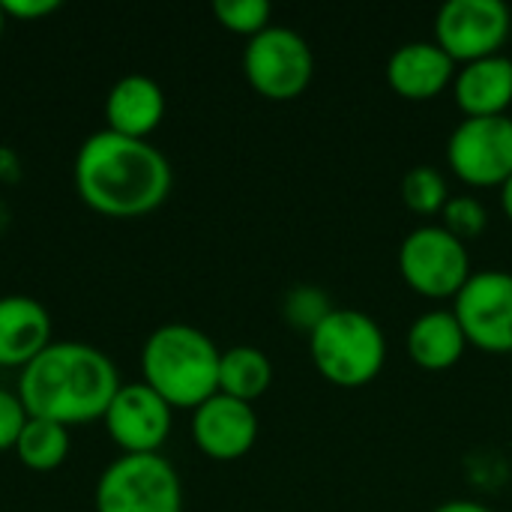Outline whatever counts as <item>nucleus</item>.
<instances>
[{
    "instance_id": "nucleus-1",
    "label": "nucleus",
    "mask_w": 512,
    "mask_h": 512,
    "mask_svg": "<svg viewBox=\"0 0 512 512\" xmlns=\"http://www.w3.org/2000/svg\"><path fill=\"white\" fill-rule=\"evenodd\" d=\"M75 189L81 201L111 219L147 216L165 204L174 174L171 162L150 141L111 129L84 138L75 156Z\"/></svg>"
},
{
    "instance_id": "nucleus-2",
    "label": "nucleus",
    "mask_w": 512,
    "mask_h": 512,
    "mask_svg": "<svg viewBox=\"0 0 512 512\" xmlns=\"http://www.w3.org/2000/svg\"><path fill=\"white\" fill-rule=\"evenodd\" d=\"M120 390L114 363L84 342H51L21 369L18 399L27 417L78 426L102 420Z\"/></svg>"
},
{
    "instance_id": "nucleus-3",
    "label": "nucleus",
    "mask_w": 512,
    "mask_h": 512,
    "mask_svg": "<svg viewBox=\"0 0 512 512\" xmlns=\"http://www.w3.org/2000/svg\"><path fill=\"white\" fill-rule=\"evenodd\" d=\"M222 351L192 324H162L141 348L144 384L171 408H198L219 393Z\"/></svg>"
},
{
    "instance_id": "nucleus-4",
    "label": "nucleus",
    "mask_w": 512,
    "mask_h": 512,
    "mask_svg": "<svg viewBox=\"0 0 512 512\" xmlns=\"http://www.w3.org/2000/svg\"><path fill=\"white\" fill-rule=\"evenodd\" d=\"M309 357L333 387L360 390L381 375L387 339L366 312L333 309L309 333Z\"/></svg>"
},
{
    "instance_id": "nucleus-5",
    "label": "nucleus",
    "mask_w": 512,
    "mask_h": 512,
    "mask_svg": "<svg viewBox=\"0 0 512 512\" xmlns=\"http://www.w3.org/2000/svg\"><path fill=\"white\" fill-rule=\"evenodd\" d=\"M96 512H183V486L174 465L159 453H123L93 492Z\"/></svg>"
},
{
    "instance_id": "nucleus-6",
    "label": "nucleus",
    "mask_w": 512,
    "mask_h": 512,
    "mask_svg": "<svg viewBox=\"0 0 512 512\" xmlns=\"http://www.w3.org/2000/svg\"><path fill=\"white\" fill-rule=\"evenodd\" d=\"M243 72L258 96L270 102H291L312 84L315 54L297 30L270 24L246 42Z\"/></svg>"
},
{
    "instance_id": "nucleus-7",
    "label": "nucleus",
    "mask_w": 512,
    "mask_h": 512,
    "mask_svg": "<svg viewBox=\"0 0 512 512\" xmlns=\"http://www.w3.org/2000/svg\"><path fill=\"white\" fill-rule=\"evenodd\" d=\"M399 273L405 285L420 297L456 300V294L471 279V255L468 246L447 228L420 225L399 246Z\"/></svg>"
},
{
    "instance_id": "nucleus-8",
    "label": "nucleus",
    "mask_w": 512,
    "mask_h": 512,
    "mask_svg": "<svg viewBox=\"0 0 512 512\" xmlns=\"http://www.w3.org/2000/svg\"><path fill=\"white\" fill-rule=\"evenodd\" d=\"M447 165L477 189L504 186L512 177V117H465L447 141Z\"/></svg>"
},
{
    "instance_id": "nucleus-9",
    "label": "nucleus",
    "mask_w": 512,
    "mask_h": 512,
    "mask_svg": "<svg viewBox=\"0 0 512 512\" xmlns=\"http://www.w3.org/2000/svg\"><path fill=\"white\" fill-rule=\"evenodd\" d=\"M510 33L512 15L501 0H450L435 15V42L462 66L501 54Z\"/></svg>"
},
{
    "instance_id": "nucleus-10",
    "label": "nucleus",
    "mask_w": 512,
    "mask_h": 512,
    "mask_svg": "<svg viewBox=\"0 0 512 512\" xmlns=\"http://www.w3.org/2000/svg\"><path fill=\"white\" fill-rule=\"evenodd\" d=\"M453 315L462 324L468 345L489 354H512V273H471L453 300Z\"/></svg>"
},
{
    "instance_id": "nucleus-11",
    "label": "nucleus",
    "mask_w": 512,
    "mask_h": 512,
    "mask_svg": "<svg viewBox=\"0 0 512 512\" xmlns=\"http://www.w3.org/2000/svg\"><path fill=\"white\" fill-rule=\"evenodd\" d=\"M171 414L174 408L153 387L138 381V384H120L102 423L108 429V438L123 453L138 456V453H159V447L171 435Z\"/></svg>"
},
{
    "instance_id": "nucleus-12",
    "label": "nucleus",
    "mask_w": 512,
    "mask_h": 512,
    "mask_svg": "<svg viewBox=\"0 0 512 512\" xmlns=\"http://www.w3.org/2000/svg\"><path fill=\"white\" fill-rule=\"evenodd\" d=\"M192 438L207 459L237 462L258 441V414L249 402L216 393L192 411Z\"/></svg>"
},
{
    "instance_id": "nucleus-13",
    "label": "nucleus",
    "mask_w": 512,
    "mask_h": 512,
    "mask_svg": "<svg viewBox=\"0 0 512 512\" xmlns=\"http://www.w3.org/2000/svg\"><path fill=\"white\" fill-rule=\"evenodd\" d=\"M459 63L438 42H405L387 60L390 87L411 102H429L453 87Z\"/></svg>"
},
{
    "instance_id": "nucleus-14",
    "label": "nucleus",
    "mask_w": 512,
    "mask_h": 512,
    "mask_svg": "<svg viewBox=\"0 0 512 512\" xmlns=\"http://www.w3.org/2000/svg\"><path fill=\"white\" fill-rule=\"evenodd\" d=\"M165 117V90L159 81L141 72H129L117 78L105 96V129L147 141L150 132L159 129Z\"/></svg>"
},
{
    "instance_id": "nucleus-15",
    "label": "nucleus",
    "mask_w": 512,
    "mask_h": 512,
    "mask_svg": "<svg viewBox=\"0 0 512 512\" xmlns=\"http://www.w3.org/2000/svg\"><path fill=\"white\" fill-rule=\"evenodd\" d=\"M51 345L48 309L24 294L0 297V366L24 369Z\"/></svg>"
},
{
    "instance_id": "nucleus-16",
    "label": "nucleus",
    "mask_w": 512,
    "mask_h": 512,
    "mask_svg": "<svg viewBox=\"0 0 512 512\" xmlns=\"http://www.w3.org/2000/svg\"><path fill=\"white\" fill-rule=\"evenodd\" d=\"M453 99L465 117H498L512 105V57L495 54L459 66Z\"/></svg>"
},
{
    "instance_id": "nucleus-17",
    "label": "nucleus",
    "mask_w": 512,
    "mask_h": 512,
    "mask_svg": "<svg viewBox=\"0 0 512 512\" xmlns=\"http://www.w3.org/2000/svg\"><path fill=\"white\" fill-rule=\"evenodd\" d=\"M405 348L414 366L426 372H447L462 363L468 339L453 312H426L408 327Z\"/></svg>"
},
{
    "instance_id": "nucleus-18",
    "label": "nucleus",
    "mask_w": 512,
    "mask_h": 512,
    "mask_svg": "<svg viewBox=\"0 0 512 512\" xmlns=\"http://www.w3.org/2000/svg\"><path fill=\"white\" fill-rule=\"evenodd\" d=\"M273 384V363L261 348L252 345H234L222 351L219 360V393L240 399V402H255L261 399Z\"/></svg>"
},
{
    "instance_id": "nucleus-19",
    "label": "nucleus",
    "mask_w": 512,
    "mask_h": 512,
    "mask_svg": "<svg viewBox=\"0 0 512 512\" xmlns=\"http://www.w3.org/2000/svg\"><path fill=\"white\" fill-rule=\"evenodd\" d=\"M69 447H72L69 426H60V423L42 420V417H27V423L15 441V456L24 468L45 474L66 462Z\"/></svg>"
},
{
    "instance_id": "nucleus-20",
    "label": "nucleus",
    "mask_w": 512,
    "mask_h": 512,
    "mask_svg": "<svg viewBox=\"0 0 512 512\" xmlns=\"http://www.w3.org/2000/svg\"><path fill=\"white\" fill-rule=\"evenodd\" d=\"M402 201L411 213L420 216H435L447 207L450 201V186L447 177L435 165H414L402 177Z\"/></svg>"
},
{
    "instance_id": "nucleus-21",
    "label": "nucleus",
    "mask_w": 512,
    "mask_h": 512,
    "mask_svg": "<svg viewBox=\"0 0 512 512\" xmlns=\"http://www.w3.org/2000/svg\"><path fill=\"white\" fill-rule=\"evenodd\" d=\"M213 15L225 30L252 39V36H258L261 30L270 27L273 9H270L267 0H216Z\"/></svg>"
},
{
    "instance_id": "nucleus-22",
    "label": "nucleus",
    "mask_w": 512,
    "mask_h": 512,
    "mask_svg": "<svg viewBox=\"0 0 512 512\" xmlns=\"http://www.w3.org/2000/svg\"><path fill=\"white\" fill-rule=\"evenodd\" d=\"M441 228L468 246L489 228V210L474 195H450L447 207L441 210Z\"/></svg>"
},
{
    "instance_id": "nucleus-23",
    "label": "nucleus",
    "mask_w": 512,
    "mask_h": 512,
    "mask_svg": "<svg viewBox=\"0 0 512 512\" xmlns=\"http://www.w3.org/2000/svg\"><path fill=\"white\" fill-rule=\"evenodd\" d=\"M333 312L330 300L324 291L312 288V285H300L294 288L288 297H285V318L294 324V327H303V330H315L327 315Z\"/></svg>"
},
{
    "instance_id": "nucleus-24",
    "label": "nucleus",
    "mask_w": 512,
    "mask_h": 512,
    "mask_svg": "<svg viewBox=\"0 0 512 512\" xmlns=\"http://www.w3.org/2000/svg\"><path fill=\"white\" fill-rule=\"evenodd\" d=\"M27 423V411L18 399V393L0 390V453L15 450V441Z\"/></svg>"
},
{
    "instance_id": "nucleus-25",
    "label": "nucleus",
    "mask_w": 512,
    "mask_h": 512,
    "mask_svg": "<svg viewBox=\"0 0 512 512\" xmlns=\"http://www.w3.org/2000/svg\"><path fill=\"white\" fill-rule=\"evenodd\" d=\"M0 9L6 18L36 21L60 9V0H0Z\"/></svg>"
},
{
    "instance_id": "nucleus-26",
    "label": "nucleus",
    "mask_w": 512,
    "mask_h": 512,
    "mask_svg": "<svg viewBox=\"0 0 512 512\" xmlns=\"http://www.w3.org/2000/svg\"><path fill=\"white\" fill-rule=\"evenodd\" d=\"M432 512H492L489 507H483V504H477V501H447V504H441L438 510Z\"/></svg>"
},
{
    "instance_id": "nucleus-27",
    "label": "nucleus",
    "mask_w": 512,
    "mask_h": 512,
    "mask_svg": "<svg viewBox=\"0 0 512 512\" xmlns=\"http://www.w3.org/2000/svg\"><path fill=\"white\" fill-rule=\"evenodd\" d=\"M501 207H504V216L512 222V177L501 186Z\"/></svg>"
},
{
    "instance_id": "nucleus-28",
    "label": "nucleus",
    "mask_w": 512,
    "mask_h": 512,
    "mask_svg": "<svg viewBox=\"0 0 512 512\" xmlns=\"http://www.w3.org/2000/svg\"><path fill=\"white\" fill-rule=\"evenodd\" d=\"M3 27H6V15H3V9H0V36H3Z\"/></svg>"
}]
</instances>
